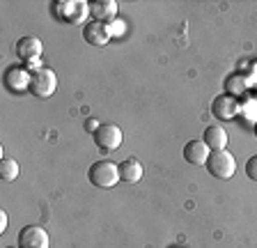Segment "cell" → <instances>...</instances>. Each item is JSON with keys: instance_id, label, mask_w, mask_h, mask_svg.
Returning a JSON list of instances; mask_svg holds the SVG:
<instances>
[{"instance_id": "6da1fadb", "label": "cell", "mask_w": 257, "mask_h": 248, "mask_svg": "<svg viewBox=\"0 0 257 248\" xmlns=\"http://www.w3.org/2000/svg\"><path fill=\"white\" fill-rule=\"evenodd\" d=\"M87 182L96 189H112L119 179V166L112 163L110 159H99L87 168Z\"/></svg>"}, {"instance_id": "7a4b0ae2", "label": "cell", "mask_w": 257, "mask_h": 248, "mask_svg": "<svg viewBox=\"0 0 257 248\" xmlns=\"http://www.w3.org/2000/svg\"><path fill=\"white\" fill-rule=\"evenodd\" d=\"M204 168H207V173L211 175V177H216V179H230L232 175L236 173V161H234V157H232L227 150H216V152H211V154H209Z\"/></svg>"}, {"instance_id": "3957f363", "label": "cell", "mask_w": 257, "mask_h": 248, "mask_svg": "<svg viewBox=\"0 0 257 248\" xmlns=\"http://www.w3.org/2000/svg\"><path fill=\"white\" fill-rule=\"evenodd\" d=\"M58 90V76H55L53 69H42L32 71V78H30V94L32 97H39V99H48L53 92Z\"/></svg>"}, {"instance_id": "277c9868", "label": "cell", "mask_w": 257, "mask_h": 248, "mask_svg": "<svg viewBox=\"0 0 257 248\" xmlns=\"http://www.w3.org/2000/svg\"><path fill=\"white\" fill-rule=\"evenodd\" d=\"M92 136H94V145L99 147L103 154H110V152L119 150V145H122V141H124L122 129H119L117 124H110V122L101 124Z\"/></svg>"}, {"instance_id": "5b68a950", "label": "cell", "mask_w": 257, "mask_h": 248, "mask_svg": "<svg viewBox=\"0 0 257 248\" xmlns=\"http://www.w3.org/2000/svg\"><path fill=\"white\" fill-rule=\"evenodd\" d=\"M51 239L42 225H26L19 232V248H48Z\"/></svg>"}, {"instance_id": "8992f818", "label": "cell", "mask_w": 257, "mask_h": 248, "mask_svg": "<svg viewBox=\"0 0 257 248\" xmlns=\"http://www.w3.org/2000/svg\"><path fill=\"white\" fill-rule=\"evenodd\" d=\"M112 33H110V26L101 21H87L83 26V39H85L90 46H106L110 42Z\"/></svg>"}, {"instance_id": "52a82bcc", "label": "cell", "mask_w": 257, "mask_h": 248, "mask_svg": "<svg viewBox=\"0 0 257 248\" xmlns=\"http://www.w3.org/2000/svg\"><path fill=\"white\" fill-rule=\"evenodd\" d=\"M239 101H236V97H232V94H218V97L211 101V115H214L216 119H234L236 115H239Z\"/></svg>"}, {"instance_id": "ba28073f", "label": "cell", "mask_w": 257, "mask_h": 248, "mask_svg": "<svg viewBox=\"0 0 257 248\" xmlns=\"http://www.w3.org/2000/svg\"><path fill=\"white\" fill-rule=\"evenodd\" d=\"M182 154L191 166H204L207 159H209V154H211V150L204 145L202 138H193V141H188L186 145H184Z\"/></svg>"}, {"instance_id": "9c48e42d", "label": "cell", "mask_w": 257, "mask_h": 248, "mask_svg": "<svg viewBox=\"0 0 257 248\" xmlns=\"http://www.w3.org/2000/svg\"><path fill=\"white\" fill-rule=\"evenodd\" d=\"M30 78H32V71H28L26 67H21V65L10 67V69L5 71V83L12 92L30 90Z\"/></svg>"}, {"instance_id": "30bf717a", "label": "cell", "mask_w": 257, "mask_h": 248, "mask_svg": "<svg viewBox=\"0 0 257 248\" xmlns=\"http://www.w3.org/2000/svg\"><path fill=\"white\" fill-rule=\"evenodd\" d=\"M14 51H16V58L19 60H23V62H32V60H39L44 46L37 37H21L19 42H16Z\"/></svg>"}, {"instance_id": "8fae6325", "label": "cell", "mask_w": 257, "mask_h": 248, "mask_svg": "<svg viewBox=\"0 0 257 248\" xmlns=\"http://www.w3.org/2000/svg\"><path fill=\"white\" fill-rule=\"evenodd\" d=\"M90 17L92 21L108 23L117 17V3L115 0H94L90 3Z\"/></svg>"}, {"instance_id": "7c38bea8", "label": "cell", "mask_w": 257, "mask_h": 248, "mask_svg": "<svg viewBox=\"0 0 257 248\" xmlns=\"http://www.w3.org/2000/svg\"><path fill=\"white\" fill-rule=\"evenodd\" d=\"M117 166H119V179L126 182V184H138L140 179H143V175H145L143 163H140L136 157L124 159V161L117 163Z\"/></svg>"}, {"instance_id": "4fadbf2b", "label": "cell", "mask_w": 257, "mask_h": 248, "mask_svg": "<svg viewBox=\"0 0 257 248\" xmlns=\"http://www.w3.org/2000/svg\"><path fill=\"white\" fill-rule=\"evenodd\" d=\"M202 141H204V145H207L211 152L225 150V145H227V131H225L220 124H211V127H207V129H204Z\"/></svg>"}, {"instance_id": "5bb4252c", "label": "cell", "mask_w": 257, "mask_h": 248, "mask_svg": "<svg viewBox=\"0 0 257 248\" xmlns=\"http://www.w3.org/2000/svg\"><path fill=\"white\" fill-rule=\"evenodd\" d=\"M19 173H21V168H19L16 159L5 157L0 161V177H3V182H14L19 177Z\"/></svg>"}, {"instance_id": "9a60e30c", "label": "cell", "mask_w": 257, "mask_h": 248, "mask_svg": "<svg viewBox=\"0 0 257 248\" xmlns=\"http://www.w3.org/2000/svg\"><path fill=\"white\" fill-rule=\"evenodd\" d=\"M87 14H90V3H85V0H78V3H74V7H71V17H69V23H78V26H85V19Z\"/></svg>"}, {"instance_id": "2e32d148", "label": "cell", "mask_w": 257, "mask_h": 248, "mask_svg": "<svg viewBox=\"0 0 257 248\" xmlns=\"http://www.w3.org/2000/svg\"><path fill=\"white\" fill-rule=\"evenodd\" d=\"M53 17L55 19H60V21H64V23H69V17H71V7H74V3L71 0H55L53 5Z\"/></svg>"}, {"instance_id": "e0dca14e", "label": "cell", "mask_w": 257, "mask_h": 248, "mask_svg": "<svg viewBox=\"0 0 257 248\" xmlns=\"http://www.w3.org/2000/svg\"><path fill=\"white\" fill-rule=\"evenodd\" d=\"M246 175H248V179L257 182V154L246 161Z\"/></svg>"}, {"instance_id": "ac0fdd59", "label": "cell", "mask_w": 257, "mask_h": 248, "mask_svg": "<svg viewBox=\"0 0 257 248\" xmlns=\"http://www.w3.org/2000/svg\"><path fill=\"white\" fill-rule=\"evenodd\" d=\"M99 127H101V124L96 122L94 117H90V119H87V122H85V129H87V131H92V134H94V131L99 129Z\"/></svg>"}, {"instance_id": "d6986e66", "label": "cell", "mask_w": 257, "mask_h": 248, "mask_svg": "<svg viewBox=\"0 0 257 248\" xmlns=\"http://www.w3.org/2000/svg\"><path fill=\"white\" fill-rule=\"evenodd\" d=\"M7 230V211L3 209L0 211V232H5Z\"/></svg>"}, {"instance_id": "ffe728a7", "label": "cell", "mask_w": 257, "mask_h": 248, "mask_svg": "<svg viewBox=\"0 0 257 248\" xmlns=\"http://www.w3.org/2000/svg\"><path fill=\"white\" fill-rule=\"evenodd\" d=\"M252 131H255V138H257V122H255V127H252Z\"/></svg>"}, {"instance_id": "44dd1931", "label": "cell", "mask_w": 257, "mask_h": 248, "mask_svg": "<svg viewBox=\"0 0 257 248\" xmlns=\"http://www.w3.org/2000/svg\"><path fill=\"white\" fill-rule=\"evenodd\" d=\"M5 248H19V246H5Z\"/></svg>"}, {"instance_id": "7402d4cb", "label": "cell", "mask_w": 257, "mask_h": 248, "mask_svg": "<svg viewBox=\"0 0 257 248\" xmlns=\"http://www.w3.org/2000/svg\"><path fill=\"white\" fill-rule=\"evenodd\" d=\"M172 248H177V246H172Z\"/></svg>"}]
</instances>
